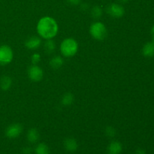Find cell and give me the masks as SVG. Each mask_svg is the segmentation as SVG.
Returning a JSON list of instances; mask_svg holds the SVG:
<instances>
[{"mask_svg": "<svg viewBox=\"0 0 154 154\" xmlns=\"http://www.w3.org/2000/svg\"><path fill=\"white\" fill-rule=\"evenodd\" d=\"M31 61L32 65H38L41 61V56L38 54H32L31 57Z\"/></svg>", "mask_w": 154, "mask_h": 154, "instance_id": "20", "label": "cell"}, {"mask_svg": "<svg viewBox=\"0 0 154 154\" xmlns=\"http://www.w3.org/2000/svg\"><path fill=\"white\" fill-rule=\"evenodd\" d=\"M105 135L108 136L109 138H113L116 135V130L112 126H108L105 129Z\"/></svg>", "mask_w": 154, "mask_h": 154, "instance_id": "19", "label": "cell"}, {"mask_svg": "<svg viewBox=\"0 0 154 154\" xmlns=\"http://www.w3.org/2000/svg\"><path fill=\"white\" fill-rule=\"evenodd\" d=\"M14 57L13 51L8 45H3L0 46V65L9 64Z\"/></svg>", "mask_w": 154, "mask_h": 154, "instance_id": "4", "label": "cell"}, {"mask_svg": "<svg viewBox=\"0 0 154 154\" xmlns=\"http://www.w3.org/2000/svg\"><path fill=\"white\" fill-rule=\"evenodd\" d=\"M31 152V148H29V147H26V148H24L23 150V153L24 154H30Z\"/></svg>", "mask_w": 154, "mask_h": 154, "instance_id": "22", "label": "cell"}, {"mask_svg": "<svg viewBox=\"0 0 154 154\" xmlns=\"http://www.w3.org/2000/svg\"><path fill=\"white\" fill-rule=\"evenodd\" d=\"M35 154H50V149L45 143H40L35 149Z\"/></svg>", "mask_w": 154, "mask_h": 154, "instance_id": "16", "label": "cell"}, {"mask_svg": "<svg viewBox=\"0 0 154 154\" xmlns=\"http://www.w3.org/2000/svg\"><path fill=\"white\" fill-rule=\"evenodd\" d=\"M42 45V40L38 36H32L29 38L25 42V45L28 49L36 50Z\"/></svg>", "mask_w": 154, "mask_h": 154, "instance_id": "8", "label": "cell"}, {"mask_svg": "<svg viewBox=\"0 0 154 154\" xmlns=\"http://www.w3.org/2000/svg\"><path fill=\"white\" fill-rule=\"evenodd\" d=\"M26 138L28 141H29L32 144L36 143L40 138V135H39L38 131L35 128H32L28 131L26 135Z\"/></svg>", "mask_w": 154, "mask_h": 154, "instance_id": "11", "label": "cell"}, {"mask_svg": "<svg viewBox=\"0 0 154 154\" xmlns=\"http://www.w3.org/2000/svg\"><path fill=\"white\" fill-rule=\"evenodd\" d=\"M142 54L146 57H152L154 56V42H148L143 47Z\"/></svg>", "mask_w": 154, "mask_h": 154, "instance_id": "12", "label": "cell"}, {"mask_svg": "<svg viewBox=\"0 0 154 154\" xmlns=\"http://www.w3.org/2000/svg\"><path fill=\"white\" fill-rule=\"evenodd\" d=\"M152 34H153V40H154V26L152 28Z\"/></svg>", "mask_w": 154, "mask_h": 154, "instance_id": "25", "label": "cell"}, {"mask_svg": "<svg viewBox=\"0 0 154 154\" xmlns=\"http://www.w3.org/2000/svg\"><path fill=\"white\" fill-rule=\"evenodd\" d=\"M67 1L72 5H78L81 3V0H67Z\"/></svg>", "mask_w": 154, "mask_h": 154, "instance_id": "21", "label": "cell"}, {"mask_svg": "<svg viewBox=\"0 0 154 154\" xmlns=\"http://www.w3.org/2000/svg\"><path fill=\"white\" fill-rule=\"evenodd\" d=\"M44 72L38 65H32L28 69V77L31 81L38 82L43 78Z\"/></svg>", "mask_w": 154, "mask_h": 154, "instance_id": "5", "label": "cell"}, {"mask_svg": "<svg viewBox=\"0 0 154 154\" xmlns=\"http://www.w3.org/2000/svg\"><path fill=\"white\" fill-rule=\"evenodd\" d=\"M74 102V96L71 93H65L61 99L62 105L64 106H69L71 105Z\"/></svg>", "mask_w": 154, "mask_h": 154, "instance_id": "15", "label": "cell"}, {"mask_svg": "<svg viewBox=\"0 0 154 154\" xmlns=\"http://www.w3.org/2000/svg\"><path fill=\"white\" fill-rule=\"evenodd\" d=\"M135 154H147L146 153V151L143 149H138V150L135 151Z\"/></svg>", "mask_w": 154, "mask_h": 154, "instance_id": "23", "label": "cell"}, {"mask_svg": "<svg viewBox=\"0 0 154 154\" xmlns=\"http://www.w3.org/2000/svg\"><path fill=\"white\" fill-rule=\"evenodd\" d=\"M90 33L92 37L97 41H102L107 37V28L102 22H94L90 25Z\"/></svg>", "mask_w": 154, "mask_h": 154, "instance_id": "3", "label": "cell"}, {"mask_svg": "<svg viewBox=\"0 0 154 154\" xmlns=\"http://www.w3.org/2000/svg\"><path fill=\"white\" fill-rule=\"evenodd\" d=\"M118 1L121 3H126L128 2V0H118Z\"/></svg>", "mask_w": 154, "mask_h": 154, "instance_id": "24", "label": "cell"}, {"mask_svg": "<svg viewBox=\"0 0 154 154\" xmlns=\"http://www.w3.org/2000/svg\"><path fill=\"white\" fill-rule=\"evenodd\" d=\"M23 132V126L20 123H13L8 126L5 130V135L9 138H16L20 135Z\"/></svg>", "mask_w": 154, "mask_h": 154, "instance_id": "7", "label": "cell"}, {"mask_svg": "<svg viewBox=\"0 0 154 154\" xmlns=\"http://www.w3.org/2000/svg\"><path fill=\"white\" fill-rule=\"evenodd\" d=\"M102 14V10L99 6H95L91 10V15L95 19H99Z\"/></svg>", "mask_w": 154, "mask_h": 154, "instance_id": "18", "label": "cell"}, {"mask_svg": "<svg viewBox=\"0 0 154 154\" xmlns=\"http://www.w3.org/2000/svg\"><path fill=\"white\" fill-rule=\"evenodd\" d=\"M153 42H154V40H153Z\"/></svg>", "mask_w": 154, "mask_h": 154, "instance_id": "26", "label": "cell"}, {"mask_svg": "<svg viewBox=\"0 0 154 154\" xmlns=\"http://www.w3.org/2000/svg\"><path fill=\"white\" fill-rule=\"evenodd\" d=\"M45 51L48 54H51L56 49V44L52 39H48L45 43Z\"/></svg>", "mask_w": 154, "mask_h": 154, "instance_id": "17", "label": "cell"}, {"mask_svg": "<svg viewBox=\"0 0 154 154\" xmlns=\"http://www.w3.org/2000/svg\"><path fill=\"white\" fill-rule=\"evenodd\" d=\"M64 147L67 151L73 153V152L76 151L77 149H78V142L75 138H68L65 140Z\"/></svg>", "mask_w": 154, "mask_h": 154, "instance_id": "10", "label": "cell"}, {"mask_svg": "<svg viewBox=\"0 0 154 154\" xmlns=\"http://www.w3.org/2000/svg\"><path fill=\"white\" fill-rule=\"evenodd\" d=\"M63 59L61 57L59 56H56V57H53L50 61V66L51 68L54 69H58L60 67H62L63 65Z\"/></svg>", "mask_w": 154, "mask_h": 154, "instance_id": "14", "label": "cell"}, {"mask_svg": "<svg viewBox=\"0 0 154 154\" xmlns=\"http://www.w3.org/2000/svg\"><path fill=\"white\" fill-rule=\"evenodd\" d=\"M107 12L111 17L114 18H120L124 15L125 9L121 5L117 3L110 4L106 8Z\"/></svg>", "mask_w": 154, "mask_h": 154, "instance_id": "6", "label": "cell"}, {"mask_svg": "<svg viewBox=\"0 0 154 154\" xmlns=\"http://www.w3.org/2000/svg\"><path fill=\"white\" fill-rule=\"evenodd\" d=\"M59 27L57 21L51 17L41 18L37 24V32L43 38L52 39L58 33Z\"/></svg>", "mask_w": 154, "mask_h": 154, "instance_id": "1", "label": "cell"}, {"mask_svg": "<svg viewBox=\"0 0 154 154\" xmlns=\"http://www.w3.org/2000/svg\"><path fill=\"white\" fill-rule=\"evenodd\" d=\"M123 150V147L120 142L117 141H114L109 144L107 148L108 154H120Z\"/></svg>", "mask_w": 154, "mask_h": 154, "instance_id": "9", "label": "cell"}, {"mask_svg": "<svg viewBox=\"0 0 154 154\" xmlns=\"http://www.w3.org/2000/svg\"><path fill=\"white\" fill-rule=\"evenodd\" d=\"M78 51V44L75 39L67 38L62 42L60 45V52L65 57H72L77 54Z\"/></svg>", "mask_w": 154, "mask_h": 154, "instance_id": "2", "label": "cell"}, {"mask_svg": "<svg viewBox=\"0 0 154 154\" xmlns=\"http://www.w3.org/2000/svg\"><path fill=\"white\" fill-rule=\"evenodd\" d=\"M12 80L9 76L5 75L0 78V88L4 91L8 90L11 87Z\"/></svg>", "mask_w": 154, "mask_h": 154, "instance_id": "13", "label": "cell"}]
</instances>
